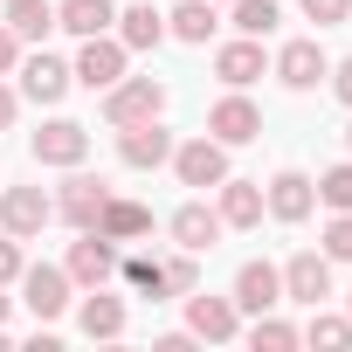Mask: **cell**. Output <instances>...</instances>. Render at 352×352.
Here are the masks:
<instances>
[{
  "label": "cell",
  "mask_w": 352,
  "mask_h": 352,
  "mask_svg": "<svg viewBox=\"0 0 352 352\" xmlns=\"http://www.w3.org/2000/svg\"><path fill=\"white\" fill-rule=\"evenodd\" d=\"M173 173H180V187H194V194H208V187H221L228 180V145L221 138H187V145H173V159H166Z\"/></svg>",
  "instance_id": "1"
},
{
  "label": "cell",
  "mask_w": 352,
  "mask_h": 352,
  "mask_svg": "<svg viewBox=\"0 0 352 352\" xmlns=\"http://www.w3.org/2000/svg\"><path fill=\"white\" fill-rule=\"evenodd\" d=\"M159 111H166V83H159V76H118V83L104 90L111 131H118V124H145V118H159Z\"/></svg>",
  "instance_id": "2"
},
{
  "label": "cell",
  "mask_w": 352,
  "mask_h": 352,
  "mask_svg": "<svg viewBox=\"0 0 352 352\" xmlns=\"http://www.w3.org/2000/svg\"><path fill=\"white\" fill-rule=\"evenodd\" d=\"M124 63H131V49L118 42V35H83V49H76V63H69V76L83 83V90H111L118 76H124Z\"/></svg>",
  "instance_id": "3"
},
{
  "label": "cell",
  "mask_w": 352,
  "mask_h": 352,
  "mask_svg": "<svg viewBox=\"0 0 352 352\" xmlns=\"http://www.w3.org/2000/svg\"><path fill=\"white\" fill-rule=\"evenodd\" d=\"M324 69H331V56L318 49V35L283 42V49H276V63H270V76H276L283 90H297V97H304V90H318V83H324Z\"/></svg>",
  "instance_id": "4"
},
{
  "label": "cell",
  "mask_w": 352,
  "mask_h": 352,
  "mask_svg": "<svg viewBox=\"0 0 352 352\" xmlns=\"http://www.w3.org/2000/svg\"><path fill=\"white\" fill-rule=\"evenodd\" d=\"M276 276H283V304H304V311H311V304L331 297V256H324V249H297Z\"/></svg>",
  "instance_id": "5"
},
{
  "label": "cell",
  "mask_w": 352,
  "mask_h": 352,
  "mask_svg": "<svg viewBox=\"0 0 352 352\" xmlns=\"http://www.w3.org/2000/svg\"><path fill=\"white\" fill-rule=\"evenodd\" d=\"M311 208H318V187H311V173H297V166H283L276 180L263 187V214H270V221H283V228L311 221Z\"/></svg>",
  "instance_id": "6"
},
{
  "label": "cell",
  "mask_w": 352,
  "mask_h": 352,
  "mask_svg": "<svg viewBox=\"0 0 352 352\" xmlns=\"http://www.w3.org/2000/svg\"><path fill=\"white\" fill-rule=\"evenodd\" d=\"M104 201H111V187L97 180V173H76V166H69V180H63V194H56V221L83 235V228H97Z\"/></svg>",
  "instance_id": "7"
},
{
  "label": "cell",
  "mask_w": 352,
  "mask_h": 352,
  "mask_svg": "<svg viewBox=\"0 0 352 352\" xmlns=\"http://www.w3.org/2000/svg\"><path fill=\"white\" fill-rule=\"evenodd\" d=\"M63 270H69V283H76V290H97V283H111V276H118V242H111V235H97V228H83V235L69 242V263H63Z\"/></svg>",
  "instance_id": "8"
},
{
  "label": "cell",
  "mask_w": 352,
  "mask_h": 352,
  "mask_svg": "<svg viewBox=\"0 0 352 352\" xmlns=\"http://www.w3.org/2000/svg\"><path fill=\"white\" fill-rule=\"evenodd\" d=\"M187 331L208 338V345H235V338H242V311H235V297L187 290Z\"/></svg>",
  "instance_id": "9"
},
{
  "label": "cell",
  "mask_w": 352,
  "mask_h": 352,
  "mask_svg": "<svg viewBox=\"0 0 352 352\" xmlns=\"http://www.w3.org/2000/svg\"><path fill=\"white\" fill-rule=\"evenodd\" d=\"M49 221H56V201L42 187H8V194H0V228H8L14 242H35Z\"/></svg>",
  "instance_id": "10"
},
{
  "label": "cell",
  "mask_w": 352,
  "mask_h": 352,
  "mask_svg": "<svg viewBox=\"0 0 352 352\" xmlns=\"http://www.w3.org/2000/svg\"><path fill=\"white\" fill-rule=\"evenodd\" d=\"M28 152H35L42 166H63V173H69V166H83V159H90V131H83L76 118H49V124L28 138Z\"/></svg>",
  "instance_id": "11"
},
{
  "label": "cell",
  "mask_w": 352,
  "mask_h": 352,
  "mask_svg": "<svg viewBox=\"0 0 352 352\" xmlns=\"http://www.w3.org/2000/svg\"><path fill=\"white\" fill-rule=\"evenodd\" d=\"M69 270H56V263H35V270H21V304L42 318V324H56L63 311H69Z\"/></svg>",
  "instance_id": "12"
},
{
  "label": "cell",
  "mask_w": 352,
  "mask_h": 352,
  "mask_svg": "<svg viewBox=\"0 0 352 352\" xmlns=\"http://www.w3.org/2000/svg\"><path fill=\"white\" fill-rule=\"evenodd\" d=\"M118 159H124L131 173H152V166L173 159V131H166L159 118H145V124H118Z\"/></svg>",
  "instance_id": "13"
},
{
  "label": "cell",
  "mask_w": 352,
  "mask_h": 352,
  "mask_svg": "<svg viewBox=\"0 0 352 352\" xmlns=\"http://www.w3.org/2000/svg\"><path fill=\"white\" fill-rule=\"evenodd\" d=\"M14 76H21V97H35V104H63V97H69V83H76V76H69V63H63V56H49V49L21 56V69H14Z\"/></svg>",
  "instance_id": "14"
},
{
  "label": "cell",
  "mask_w": 352,
  "mask_h": 352,
  "mask_svg": "<svg viewBox=\"0 0 352 352\" xmlns=\"http://www.w3.org/2000/svg\"><path fill=\"white\" fill-rule=\"evenodd\" d=\"M214 76H221L228 90H249L256 76H270V56H263V42H256V35H235V42H221V49H214Z\"/></svg>",
  "instance_id": "15"
},
{
  "label": "cell",
  "mask_w": 352,
  "mask_h": 352,
  "mask_svg": "<svg viewBox=\"0 0 352 352\" xmlns=\"http://www.w3.org/2000/svg\"><path fill=\"white\" fill-rule=\"evenodd\" d=\"M208 138H221V145H249V138H263V111H256L242 90H228V97L208 111Z\"/></svg>",
  "instance_id": "16"
},
{
  "label": "cell",
  "mask_w": 352,
  "mask_h": 352,
  "mask_svg": "<svg viewBox=\"0 0 352 352\" xmlns=\"http://www.w3.org/2000/svg\"><path fill=\"white\" fill-rule=\"evenodd\" d=\"M276 304H283L276 263H242V270H235V311H242V318H263V311H276Z\"/></svg>",
  "instance_id": "17"
},
{
  "label": "cell",
  "mask_w": 352,
  "mask_h": 352,
  "mask_svg": "<svg viewBox=\"0 0 352 352\" xmlns=\"http://www.w3.org/2000/svg\"><path fill=\"white\" fill-rule=\"evenodd\" d=\"M214 214H221V228H263V180H228L214 187Z\"/></svg>",
  "instance_id": "18"
},
{
  "label": "cell",
  "mask_w": 352,
  "mask_h": 352,
  "mask_svg": "<svg viewBox=\"0 0 352 352\" xmlns=\"http://www.w3.org/2000/svg\"><path fill=\"white\" fill-rule=\"evenodd\" d=\"M166 228H173V242H180V249H194V256H208V249L228 235V228H221V214H214L208 201H187V208H173V221H166Z\"/></svg>",
  "instance_id": "19"
},
{
  "label": "cell",
  "mask_w": 352,
  "mask_h": 352,
  "mask_svg": "<svg viewBox=\"0 0 352 352\" xmlns=\"http://www.w3.org/2000/svg\"><path fill=\"white\" fill-rule=\"evenodd\" d=\"M214 28H221V21H214V0H180V8L166 14V35H173V42H187V49H208Z\"/></svg>",
  "instance_id": "20"
},
{
  "label": "cell",
  "mask_w": 352,
  "mask_h": 352,
  "mask_svg": "<svg viewBox=\"0 0 352 352\" xmlns=\"http://www.w3.org/2000/svg\"><path fill=\"white\" fill-rule=\"evenodd\" d=\"M76 324H83V338H124V297H111L104 283L76 304Z\"/></svg>",
  "instance_id": "21"
},
{
  "label": "cell",
  "mask_w": 352,
  "mask_h": 352,
  "mask_svg": "<svg viewBox=\"0 0 352 352\" xmlns=\"http://www.w3.org/2000/svg\"><path fill=\"white\" fill-rule=\"evenodd\" d=\"M118 42H124V49H159V42H166V14L152 8V0L118 8Z\"/></svg>",
  "instance_id": "22"
},
{
  "label": "cell",
  "mask_w": 352,
  "mask_h": 352,
  "mask_svg": "<svg viewBox=\"0 0 352 352\" xmlns=\"http://www.w3.org/2000/svg\"><path fill=\"white\" fill-rule=\"evenodd\" d=\"M97 235H111V242H138V235H152V208H138V201H104V214H97Z\"/></svg>",
  "instance_id": "23"
},
{
  "label": "cell",
  "mask_w": 352,
  "mask_h": 352,
  "mask_svg": "<svg viewBox=\"0 0 352 352\" xmlns=\"http://www.w3.org/2000/svg\"><path fill=\"white\" fill-rule=\"evenodd\" d=\"M111 21H118L111 0H63V8H56V28H69L76 42L83 35H111Z\"/></svg>",
  "instance_id": "24"
},
{
  "label": "cell",
  "mask_w": 352,
  "mask_h": 352,
  "mask_svg": "<svg viewBox=\"0 0 352 352\" xmlns=\"http://www.w3.org/2000/svg\"><path fill=\"white\" fill-rule=\"evenodd\" d=\"M0 21H8L21 42H42V35L56 28V8H49V0H8V14H0Z\"/></svg>",
  "instance_id": "25"
},
{
  "label": "cell",
  "mask_w": 352,
  "mask_h": 352,
  "mask_svg": "<svg viewBox=\"0 0 352 352\" xmlns=\"http://www.w3.org/2000/svg\"><path fill=\"white\" fill-rule=\"evenodd\" d=\"M118 276H124L131 290H145L152 304L166 297V263H159V256H118Z\"/></svg>",
  "instance_id": "26"
},
{
  "label": "cell",
  "mask_w": 352,
  "mask_h": 352,
  "mask_svg": "<svg viewBox=\"0 0 352 352\" xmlns=\"http://www.w3.org/2000/svg\"><path fill=\"white\" fill-rule=\"evenodd\" d=\"M249 345H256V352H290V345H304V331H297L290 318H276V311H263V318L249 324Z\"/></svg>",
  "instance_id": "27"
},
{
  "label": "cell",
  "mask_w": 352,
  "mask_h": 352,
  "mask_svg": "<svg viewBox=\"0 0 352 352\" xmlns=\"http://www.w3.org/2000/svg\"><path fill=\"white\" fill-rule=\"evenodd\" d=\"M311 187H318V201H324L331 214H352V159H338V166H324V173H318Z\"/></svg>",
  "instance_id": "28"
},
{
  "label": "cell",
  "mask_w": 352,
  "mask_h": 352,
  "mask_svg": "<svg viewBox=\"0 0 352 352\" xmlns=\"http://www.w3.org/2000/svg\"><path fill=\"white\" fill-rule=\"evenodd\" d=\"M304 338H311V345H324V352H345V345H352V318H338V311H318V304H311Z\"/></svg>",
  "instance_id": "29"
},
{
  "label": "cell",
  "mask_w": 352,
  "mask_h": 352,
  "mask_svg": "<svg viewBox=\"0 0 352 352\" xmlns=\"http://www.w3.org/2000/svg\"><path fill=\"white\" fill-rule=\"evenodd\" d=\"M228 8H235V35H256V42L276 35V21H283L276 0H228Z\"/></svg>",
  "instance_id": "30"
},
{
  "label": "cell",
  "mask_w": 352,
  "mask_h": 352,
  "mask_svg": "<svg viewBox=\"0 0 352 352\" xmlns=\"http://www.w3.org/2000/svg\"><path fill=\"white\" fill-rule=\"evenodd\" d=\"M187 290H201V270H194V249H180L166 263V297H187Z\"/></svg>",
  "instance_id": "31"
},
{
  "label": "cell",
  "mask_w": 352,
  "mask_h": 352,
  "mask_svg": "<svg viewBox=\"0 0 352 352\" xmlns=\"http://www.w3.org/2000/svg\"><path fill=\"white\" fill-rule=\"evenodd\" d=\"M324 256L331 263H352V214H331L324 221Z\"/></svg>",
  "instance_id": "32"
},
{
  "label": "cell",
  "mask_w": 352,
  "mask_h": 352,
  "mask_svg": "<svg viewBox=\"0 0 352 352\" xmlns=\"http://www.w3.org/2000/svg\"><path fill=\"white\" fill-rule=\"evenodd\" d=\"M304 21H318V28H345V21H352V0H304Z\"/></svg>",
  "instance_id": "33"
},
{
  "label": "cell",
  "mask_w": 352,
  "mask_h": 352,
  "mask_svg": "<svg viewBox=\"0 0 352 352\" xmlns=\"http://www.w3.org/2000/svg\"><path fill=\"white\" fill-rule=\"evenodd\" d=\"M21 270H28V256H21V242H14L8 228H0V290H8V283H21Z\"/></svg>",
  "instance_id": "34"
},
{
  "label": "cell",
  "mask_w": 352,
  "mask_h": 352,
  "mask_svg": "<svg viewBox=\"0 0 352 352\" xmlns=\"http://www.w3.org/2000/svg\"><path fill=\"white\" fill-rule=\"evenodd\" d=\"M324 83H331V97L352 111V56H345V63H331V69H324Z\"/></svg>",
  "instance_id": "35"
},
{
  "label": "cell",
  "mask_w": 352,
  "mask_h": 352,
  "mask_svg": "<svg viewBox=\"0 0 352 352\" xmlns=\"http://www.w3.org/2000/svg\"><path fill=\"white\" fill-rule=\"evenodd\" d=\"M14 69H21V35L0 21V76H14Z\"/></svg>",
  "instance_id": "36"
},
{
  "label": "cell",
  "mask_w": 352,
  "mask_h": 352,
  "mask_svg": "<svg viewBox=\"0 0 352 352\" xmlns=\"http://www.w3.org/2000/svg\"><path fill=\"white\" fill-rule=\"evenodd\" d=\"M14 118H21V90L0 76V131H14Z\"/></svg>",
  "instance_id": "37"
},
{
  "label": "cell",
  "mask_w": 352,
  "mask_h": 352,
  "mask_svg": "<svg viewBox=\"0 0 352 352\" xmlns=\"http://www.w3.org/2000/svg\"><path fill=\"white\" fill-rule=\"evenodd\" d=\"M8 311H14V297H8V290H0V324H8Z\"/></svg>",
  "instance_id": "38"
},
{
  "label": "cell",
  "mask_w": 352,
  "mask_h": 352,
  "mask_svg": "<svg viewBox=\"0 0 352 352\" xmlns=\"http://www.w3.org/2000/svg\"><path fill=\"white\" fill-rule=\"evenodd\" d=\"M345 152H352V124H345Z\"/></svg>",
  "instance_id": "39"
},
{
  "label": "cell",
  "mask_w": 352,
  "mask_h": 352,
  "mask_svg": "<svg viewBox=\"0 0 352 352\" xmlns=\"http://www.w3.org/2000/svg\"><path fill=\"white\" fill-rule=\"evenodd\" d=\"M345 318H352V297H345Z\"/></svg>",
  "instance_id": "40"
},
{
  "label": "cell",
  "mask_w": 352,
  "mask_h": 352,
  "mask_svg": "<svg viewBox=\"0 0 352 352\" xmlns=\"http://www.w3.org/2000/svg\"><path fill=\"white\" fill-rule=\"evenodd\" d=\"M214 8H221V0H214Z\"/></svg>",
  "instance_id": "41"
}]
</instances>
